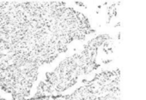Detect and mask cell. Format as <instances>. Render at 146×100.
<instances>
[{
  "mask_svg": "<svg viewBox=\"0 0 146 100\" xmlns=\"http://www.w3.org/2000/svg\"><path fill=\"white\" fill-rule=\"evenodd\" d=\"M93 29L88 18L61 1H0V86L25 100L39 68Z\"/></svg>",
  "mask_w": 146,
  "mask_h": 100,
  "instance_id": "6da1fadb",
  "label": "cell"
},
{
  "mask_svg": "<svg viewBox=\"0 0 146 100\" xmlns=\"http://www.w3.org/2000/svg\"><path fill=\"white\" fill-rule=\"evenodd\" d=\"M111 42L112 38L109 35H99L85 45L81 52L64 60L40 83L33 100L46 94L62 92L74 85L80 76L97 68L99 50Z\"/></svg>",
  "mask_w": 146,
  "mask_h": 100,
  "instance_id": "7a4b0ae2",
  "label": "cell"
},
{
  "mask_svg": "<svg viewBox=\"0 0 146 100\" xmlns=\"http://www.w3.org/2000/svg\"><path fill=\"white\" fill-rule=\"evenodd\" d=\"M120 74L118 69L97 74L85 86L65 96L43 97L38 100H120Z\"/></svg>",
  "mask_w": 146,
  "mask_h": 100,
  "instance_id": "3957f363",
  "label": "cell"
},
{
  "mask_svg": "<svg viewBox=\"0 0 146 100\" xmlns=\"http://www.w3.org/2000/svg\"><path fill=\"white\" fill-rule=\"evenodd\" d=\"M0 100H5V99H4L1 96H0Z\"/></svg>",
  "mask_w": 146,
  "mask_h": 100,
  "instance_id": "277c9868",
  "label": "cell"
}]
</instances>
